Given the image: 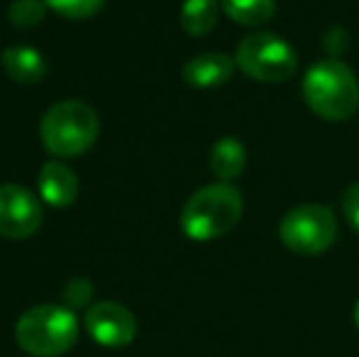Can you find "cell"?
I'll return each instance as SVG.
<instances>
[{"label": "cell", "mask_w": 359, "mask_h": 357, "mask_svg": "<svg viewBox=\"0 0 359 357\" xmlns=\"http://www.w3.org/2000/svg\"><path fill=\"white\" fill-rule=\"evenodd\" d=\"M235 64L252 81L284 83L296 74L298 57L284 37L271 32H257L247 34L237 44Z\"/></svg>", "instance_id": "obj_5"}, {"label": "cell", "mask_w": 359, "mask_h": 357, "mask_svg": "<svg viewBox=\"0 0 359 357\" xmlns=\"http://www.w3.org/2000/svg\"><path fill=\"white\" fill-rule=\"evenodd\" d=\"M279 238L291 252L313 257L332 248L337 238V220L327 206L303 203L279 220Z\"/></svg>", "instance_id": "obj_6"}, {"label": "cell", "mask_w": 359, "mask_h": 357, "mask_svg": "<svg viewBox=\"0 0 359 357\" xmlns=\"http://www.w3.org/2000/svg\"><path fill=\"white\" fill-rule=\"evenodd\" d=\"M100 133L98 113L83 100H62L44 113L39 137L54 157H81L95 144Z\"/></svg>", "instance_id": "obj_3"}, {"label": "cell", "mask_w": 359, "mask_h": 357, "mask_svg": "<svg viewBox=\"0 0 359 357\" xmlns=\"http://www.w3.org/2000/svg\"><path fill=\"white\" fill-rule=\"evenodd\" d=\"M15 340L32 357H59L79 340V321L69 306H34L20 316Z\"/></svg>", "instance_id": "obj_4"}, {"label": "cell", "mask_w": 359, "mask_h": 357, "mask_svg": "<svg viewBox=\"0 0 359 357\" xmlns=\"http://www.w3.org/2000/svg\"><path fill=\"white\" fill-rule=\"evenodd\" d=\"M303 98L323 120L342 123L359 108V81L340 59H320L303 76Z\"/></svg>", "instance_id": "obj_2"}, {"label": "cell", "mask_w": 359, "mask_h": 357, "mask_svg": "<svg viewBox=\"0 0 359 357\" xmlns=\"http://www.w3.org/2000/svg\"><path fill=\"white\" fill-rule=\"evenodd\" d=\"M220 3L217 0H184L181 5V27L191 37H205L217 25Z\"/></svg>", "instance_id": "obj_13"}, {"label": "cell", "mask_w": 359, "mask_h": 357, "mask_svg": "<svg viewBox=\"0 0 359 357\" xmlns=\"http://www.w3.org/2000/svg\"><path fill=\"white\" fill-rule=\"evenodd\" d=\"M90 299H93V284L83 276H76L64 286V301L72 311L76 309H88Z\"/></svg>", "instance_id": "obj_17"}, {"label": "cell", "mask_w": 359, "mask_h": 357, "mask_svg": "<svg viewBox=\"0 0 359 357\" xmlns=\"http://www.w3.org/2000/svg\"><path fill=\"white\" fill-rule=\"evenodd\" d=\"M37 189L42 201H47L54 208H67L76 201L79 196V177L67 167V164L57 162H47L39 169V179H37Z\"/></svg>", "instance_id": "obj_10"}, {"label": "cell", "mask_w": 359, "mask_h": 357, "mask_svg": "<svg viewBox=\"0 0 359 357\" xmlns=\"http://www.w3.org/2000/svg\"><path fill=\"white\" fill-rule=\"evenodd\" d=\"M3 69L15 83L32 86L39 83L47 74V62L34 47H10L3 54Z\"/></svg>", "instance_id": "obj_11"}, {"label": "cell", "mask_w": 359, "mask_h": 357, "mask_svg": "<svg viewBox=\"0 0 359 357\" xmlns=\"http://www.w3.org/2000/svg\"><path fill=\"white\" fill-rule=\"evenodd\" d=\"M242 194L232 184L217 181L191 194L179 215L181 233L196 243H210L227 235L242 218Z\"/></svg>", "instance_id": "obj_1"}, {"label": "cell", "mask_w": 359, "mask_h": 357, "mask_svg": "<svg viewBox=\"0 0 359 357\" xmlns=\"http://www.w3.org/2000/svg\"><path fill=\"white\" fill-rule=\"evenodd\" d=\"M49 5L44 0H15L8 10V18L15 27L20 29H32L37 25H42V20L47 18Z\"/></svg>", "instance_id": "obj_15"}, {"label": "cell", "mask_w": 359, "mask_h": 357, "mask_svg": "<svg viewBox=\"0 0 359 357\" xmlns=\"http://www.w3.org/2000/svg\"><path fill=\"white\" fill-rule=\"evenodd\" d=\"M342 213L352 225V230L359 233V184L347 186V191L342 194Z\"/></svg>", "instance_id": "obj_18"}, {"label": "cell", "mask_w": 359, "mask_h": 357, "mask_svg": "<svg viewBox=\"0 0 359 357\" xmlns=\"http://www.w3.org/2000/svg\"><path fill=\"white\" fill-rule=\"evenodd\" d=\"M235 59H230L222 52H205L189 59L181 69V79L194 88H217L225 86L235 74Z\"/></svg>", "instance_id": "obj_9"}, {"label": "cell", "mask_w": 359, "mask_h": 357, "mask_svg": "<svg viewBox=\"0 0 359 357\" xmlns=\"http://www.w3.org/2000/svg\"><path fill=\"white\" fill-rule=\"evenodd\" d=\"M86 330L103 348H125L137 335V321L128 306L118 301H98L86 309Z\"/></svg>", "instance_id": "obj_8"}, {"label": "cell", "mask_w": 359, "mask_h": 357, "mask_svg": "<svg viewBox=\"0 0 359 357\" xmlns=\"http://www.w3.org/2000/svg\"><path fill=\"white\" fill-rule=\"evenodd\" d=\"M64 20H88L103 10L105 0H44Z\"/></svg>", "instance_id": "obj_16"}, {"label": "cell", "mask_w": 359, "mask_h": 357, "mask_svg": "<svg viewBox=\"0 0 359 357\" xmlns=\"http://www.w3.org/2000/svg\"><path fill=\"white\" fill-rule=\"evenodd\" d=\"M220 8L232 22L257 27L274 18L276 0H220Z\"/></svg>", "instance_id": "obj_14"}, {"label": "cell", "mask_w": 359, "mask_h": 357, "mask_svg": "<svg viewBox=\"0 0 359 357\" xmlns=\"http://www.w3.org/2000/svg\"><path fill=\"white\" fill-rule=\"evenodd\" d=\"M352 316H355V325L359 328V299H357V304H355V314H352Z\"/></svg>", "instance_id": "obj_19"}, {"label": "cell", "mask_w": 359, "mask_h": 357, "mask_svg": "<svg viewBox=\"0 0 359 357\" xmlns=\"http://www.w3.org/2000/svg\"><path fill=\"white\" fill-rule=\"evenodd\" d=\"M42 203L32 191L18 184L0 186V235L3 238H32L42 225Z\"/></svg>", "instance_id": "obj_7"}, {"label": "cell", "mask_w": 359, "mask_h": 357, "mask_svg": "<svg viewBox=\"0 0 359 357\" xmlns=\"http://www.w3.org/2000/svg\"><path fill=\"white\" fill-rule=\"evenodd\" d=\"M247 167V149L240 140L220 137L210 149V172L220 181L230 184L245 172Z\"/></svg>", "instance_id": "obj_12"}]
</instances>
